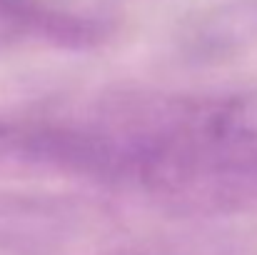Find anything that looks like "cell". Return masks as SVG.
<instances>
[{"mask_svg":"<svg viewBox=\"0 0 257 255\" xmlns=\"http://www.w3.org/2000/svg\"><path fill=\"white\" fill-rule=\"evenodd\" d=\"M78 123L100 183L192 205L257 180V90L125 95Z\"/></svg>","mask_w":257,"mask_h":255,"instance_id":"obj_1","label":"cell"},{"mask_svg":"<svg viewBox=\"0 0 257 255\" xmlns=\"http://www.w3.org/2000/svg\"><path fill=\"white\" fill-rule=\"evenodd\" d=\"M0 28L15 38L65 50H87L107 40L112 18L63 0H0Z\"/></svg>","mask_w":257,"mask_h":255,"instance_id":"obj_2","label":"cell"},{"mask_svg":"<svg viewBox=\"0 0 257 255\" xmlns=\"http://www.w3.org/2000/svg\"><path fill=\"white\" fill-rule=\"evenodd\" d=\"M182 60L210 65L257 45V0H225L190 15L177 33Z\"/></svg>","mask_w":257,"mask_h":255,"instance_id":"obj_3","label":"cell"},{"mask_svg":"<svg viewBox=\"0 0 257 255\" xmlns=\"http://www.w3.org/2000/svg\"><path fill=\"white\" fill-rule=\"evenodd\" d=\"M8 133H10V120L0 118V153L5 148V140H8Z\"/></svg>","mask_w":257,"mask_h":255,"instance_id":"obj_4","label":"cell"}]
</instances>
